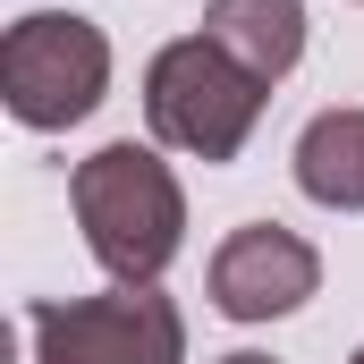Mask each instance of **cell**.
<instances>
[{
	"label": "cell",
	"mask_w": 364,
	"mask_h": 364,
	"mask_svg": "<svg viewBox=\"0 0 364 364\" xmlns=\"http://www.w3.org/2000/svg\"><path fill=\"white\" fill-rule=\"evenodd\" d=\"M34 364H186V322L161 288H102L26 314Z\"/></svg>",
	"instance_id": "4"
},
{
	"label": "cell",
	"mask_w": 364,
	"mask_h": 364,
	"mask_svg": "<svg viewBox=\"0 0 364 364\" xmlns=\"http://www.w3.org/2000/svg\"><path fill=\"white\" fill-rule=\"evenodd\" d=\"M348 364H364V348H356V356H348Z\"/></svg>",
	"instance_id": "9"
},
{
	"label": "cell",
	"mask_w": 364,
	"mask_h": 364,
	"mask_svg": "<svg viewBox=\"0 0 364 364\" xmlns=\"http://www.w3.org/2000/svg\"><path fill=\"white\" fill-rule=\"evenodd\" d=\"M314 288H322V255H314L296 229H279V220L229 229L220 255H212V305H220L229 322H279V314H296Z\"/></svg>",
	"instance_id": "5"
},
{
	"label": "cell",
	"mask_w": 364,
	"mask_h": 364,
	"mask_svg": "<svg viewBox=\"0 0 364 364\" xmlns=\"http://www.w3.org/2000/svg\"><path fill=\"white\" fill-rule=\"evenodd\" d=\"M263 77H246L212 34H178L144 68V127L153 144L195 153V161H237L255 119H263Z\"/></svg>",
	"instance_id": "2"
},
{
	"label": "cell",
	"mask_w": 364,
	"mask_h": 364,
	"mask_svg": "<svg viewBox=\"0 0 364 364\" xmlns=\"http://www.w3.org/2000/svg\"><path fill=\"white\" fill-rule=\"evenodd\" d=\"M296 186L322 212H364V110H322L296 136Z\"/></svg>",
	"instance_id": "7"
},
{
	"label": "cell",
	"mask_w": 364,
	"mask_h": 364,
	"mask_svg": "<svg viewBox=\"0 0 364 364\" xmlns=\"http://www.w3.org/2000/svg\"><path fill=\"white\" fill-rule=\"evenodd\" d=\"M68 203H77V229H85L93 263L119 288H161V272L186 246V195L153 144L119 136V144L85 153L68 170Z\"/></svg>",
	"instance_id": "1"
},
{
	"label": "cell",
	"mask_w": 364,
	"mask_h": 364,
	"mask_svg": "<svg viewBox=\"0 0 364 364\" xmlns=\"http://www.w3.org/2000/svg\"><path fill=\"white\" fill-rule=\"evenodd\" d=\"M220 364H279V356H255V348H237V356H220Z\"/></svg>",
	"instance_id": "8"
},
{
	"label": "cell",
	"mask_w": 364,
	"mask_h": 364,
	"mask_svg": "<svg viewBox=\"0 0 364 364\" xmlns=\"http://www.w3.org/2000/svg\"><path fill=\"white\" fill-rule=\"evenodd\" d=\"M203 34L263 85H279L305 60V9L296 0H203Z\"/></svg>",
	"instance_id": "6"
},
{
	"label": "cell",
	"mask_w": 364,
	"mask_h": 364,
	"mask_svg": "<svg viewBox=\"0 0 364 364\" xmlns=\"http://www.w3.org/2000/svg\"><path fill=\"white\" fill-rule=\"evenodd\" d=\"M102 93H110V34L93 17L34 9L0 34V102L17 127H34V136L77 127V119H93Z\"/></svg>",
	"instance_id": "3"
}]
</instances>
